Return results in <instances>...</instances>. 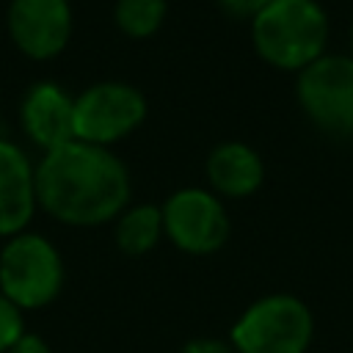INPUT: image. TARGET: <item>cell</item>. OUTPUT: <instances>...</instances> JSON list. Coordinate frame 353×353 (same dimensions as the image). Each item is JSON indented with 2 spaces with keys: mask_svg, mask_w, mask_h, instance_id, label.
<instances>
[{
  "mask_svg": "<svg viewBox=\"0 0 353 353\" xmlns=\"http://www.w3.org/2000/svg\"><path fill=\"white\" fill-rule=\"evenodd\" d=\"M163 232V210L154 204H135L127 207L119 215L116 223V245L127 256H143L149 254Z\"/></svg>",
  "mask_w": 353,
  "mask_h": 353,
  "instance_id": "obj_12",
  "label": "cell"
},
{
  "mask_svg": "<svg viewBox=\"0 0 353 353\" xmlns=\"http://www.w3.org/2000/svg\"><path fill=\"white\" fill-rule=\"evenodd\" d=\"M163 210V232L185 254H212L229 237V215L221 199L201 188H185L168 196Z\"/></svg>",
  "mask_w": 353,
  "mask_h": 353,
  "instance_id": "obj_7",
  "label": "cell"
},
{
  "mask_svg": "<svg viewBox=\"0 0 353 353\" xmlns=\"http://www.w3.org/2000/svg\"><path fill=\"white\" fill-rule=\"evenodd\" d=\"M63 287V262L58 248L36 234L19 232L0 251V292L25 309H41L58 298Z\"/></svg>",
  "mask_w": 353,
  "mask_h": 353,
  "instance_id": "obj_3",
  "label": "cell"
},
{
  "mask_svg": "<svg viewBox=\"0 0 353 353\" xmlns=\"http://www.w3.org/2000/svg\"><path fill=\"white\" fill-rule=\"evenodd\" d=\"M270 3L273 0H218L221 11L226 17H232V19H248V22H254Z\"/></svg>",
  "mask_w": 353,
  "mask_h": 353,
  "instance_id": "obj_15",
  "label": "cell"
},
{
  "mask_svg": "<svg viewBox=\"0 0 353 353\" xmlns=\"http://www.w3.org/2000/svg\"><path fill=\"white\" fill-rule=\"evenodd\" d=\"M25 334L22 323V309L14 306L3 292H0V353H8L11 345Z\"/></svg>",
  "mask_w": 353,
  "mask_h": 353,
  "instance_id": "obj_14",
  "label": "cell"
},
{
  "mask_svg": "<svg viewBox=\"0 0 353 353\" xmlns=\"http://www.w3.org/2000/svg\"><path fill=\"white\" fill-rule=\"evenodd\" d=\"M179 353H237L229 342L223 339H215V336H199V339H190L185 342V347Z\"/></svg>",
  "mask_w": 353,
  "mask_h": 353,
  "instance_id": "obj_16",
  "label": "cell"
},
{
  "mask_svg": "<svg viewBox=\"0 0 353 353\" xmlns=\"http://www.w3.org/2000/svg\"><path fill=\"white\" fill-rule=\"evenodd\" d=\"M8 33L22 55L33 61L55 58L72 36L69 0H11Z\"/></svg>",
  "mask_w": 353,
  "mask_h": 353,
  "instance_id": "obj_8",
  "label": "cell"
},
{
  "mask_svg": "<svg viewBox=\"0 0 353 353\" xmlns=\"http://www.w3.org/2000/svg\"><path fill=\"white\" fill-rule=\"evenodd\" d=\"M8 353H52V350H50V345H47L39 334H28V331H25V334L11 345Z\"/></svg>",
  "mask_w": 353,
  "mask_h": 353,
  "instance_id": "obj_17",
  "label": "cell"
},
{
  "mask_svg": "<svg viewBox=\"0 0 353 353\" xmlns=\"http://www.w3.org/2000/svg\"><path fill=\"white\" fill-rule=\"evenodd\" d=\"M0 138H3V127H0Z\"/></svg>",
  "mask_w": 353,
  "mask_h": 353,
  "instance_id": "obj_19",
  "label": "cell"
},
{
  "mask_svg": "<svg viewBox=\"0 0 353 353\" xmlns=\"http://www.w3.org/2000/svg\"><path fill=\"white\" fill-rule=\"evenodd\" d=\"M146 119V99L127 83H97L74 97V141L110 146L138 130Z\"/></svg>",
  "mask_w": 353,
  "mask_h": 353,
  "instance_id": "obj_5",
  "label": "cell"
},
{
  "mask_svg": "<svg viewBox=\"0 0 353 353\" xmlns=\"http://www.w3.org/2000/svg\"><path fill=\"white\" fill-rule=\"evenodd\" d=\"M303 113L325 132H353V58L323 55L298 72L295 85Z\"/></svg>",
  "mask_w": 353,
  "mask_h": 353,
  "instance_id": "obj_6",
  "label": "cell"
},
{
  "mask_svg": "<svg viewBox=\"0 0 353 353\" xmlns=\"http://www.w3.org/2000/svg\"><path fill=\"white\" fill-rule=\"evenodd\" d=\"M251 39L262 61L301 72L325 55L328 17L314 0H273L251 22Z\"/></svg>",
  "mask_w": 353,
  "mask_h": 353,
  "instance_id": "obj_2",
  "label": "cell"
},
{
  "mask_svg": "<svg viewBox=\"0 0 353 353\" xmlns=\"http://www.w3.org/2000/svg\"><path fill=\"white\" fill-rule=\"evenodd\" d=\"M19 121L41 152H52L74 141V97L55 83H36L19 105Z\"/></svg>",
  "mask_w": 353,
  "mask_h": 353,
  "instance_id": "obj_9",
  "label": "cell"
},
{
  "mask_svg": "<svg viewBox=\"0 0 353 353\" xmlns=\"http://www.w3.org/2000/svg\"><path fill=\"white\" fill-rule=\"evenodd\" d=\"M207 179L221 196L243 199L262 188L265 182V163L262 157L240 141L221 143L207 157Z\"/></svg>",
  "mask_w": 353,
  "mask_h": 353,
  "instance_id": "obj_11",
  "label": "cell"
},
{
  "mask_svg": "<svg viewBox=\"0 0 353 353\" xmlns=\"http://www.w3.org/2000/svg\"><path fill=\"white\" fill-rule=\"evenodd\" d=\"M36 207V165L17 143L0 138V237L25 232Z\"/></svg>",
  "mask_w": 353,
  "mask_h": 353,
  "instance_id": "obj_10",
  "label": "cell"
},
{
  "mask_svg": "<svg viewBox=\"0 0 353 353\" xmlns=\"http://www.w3.org/2000/svg\"><path fill=\"white\" fill-rule=\"evenodd\" d=\"M314 334L309 306L295 295H265L232 328L237 353H306Z\"/></svg>",
  "mask_w": 353,
  "mask_h": 353,
  "instance_id": "obj_4",
  "label": "cell"
},
{
  "mask_svg": "<svg viewBox=\"0 0 353 353\" xmlns=\"http://www.w3.org/2000/svg\"><path fill=\"white\" fill-rule=\"evenodd\" d=\"M165 0H119L116 25L130 39H149L165 19Z\"/></svg>",
  "mask_w": 353,
  "mask_h": 353,
  "instance_id": "obj_13",
  "label": "cell"
},
{
  "mask_svg": "<svg viewBox=\"0 0 353 353\" xmlns=\"http://www.w3.org/2000/svg\"><path fill=\"white\" fill-rule=\"evenodd\" d=\"M36 201L61 223L99 226L127 210V165L108 146L69 141L39 160Z\"/></svg>",
  "mask_w": 353,
  "mask_h": 353,
  "instance_id": "obj_1",
  "label": "cell"
},
{
  "mask_svg": "<svg viewBox=\"0 0 353 353\" xmlns=\"http://www.w3.org/2000/svg\"><path fill=\"white\" fill-rule=\"evenodd\" d=\"M350 58H353V28H350Z\"/></svg>",
  "mask_w": 353,
  "mask_h": 353,
  "instance_id": "obj_18",
  "label": "cell"
}]
</instances>
